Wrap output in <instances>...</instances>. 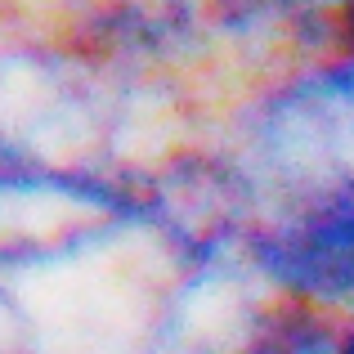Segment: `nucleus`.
<instances>
[{
	"label": "nucleus",
	"instance_id": "obj_2",
	"mask_svg": "<svg viewBox=\"0 0 354 354\" xmlns=\"http://www.w3.org/2000/svg\"><path fill=\"white\" fill-rule=\"evenodd\" d=\"M99 99L77 54L0 45V162L95 171Z\"/></svg>",
	"mask_w": 354,
	"mask_h": 354
},
{
	"label": "nucleus",
	"instance_id": "obj_3",
	"mask_svg": "<svg viewBox=\"0 0 354 354\" xmlns=\"http://www.w3.org/2000/svg\"><path fill=\"white\" fill-rule=\"evenodd\" d=\"M0 354H45L41 323L9 283H0Z\"/></svg>",
	"mask_w": 354,
	"mask_h": 354
},
{
	"label": "nucleus",
	"instance_id": "obj_1",
	"mask_svg": "<svg viewBox=\"0 0 354 354\" xmlns=\"http://www.w3.org/2000/svg\"><path fill=\"white\" fill-rule=\"evenodd\" d=\"M139 216L135 198L99 171L0 162V283L72 265Z\"/></svg>",
	"mask_w": 354,
	"mask_h": 354
}]
</instances>
